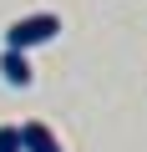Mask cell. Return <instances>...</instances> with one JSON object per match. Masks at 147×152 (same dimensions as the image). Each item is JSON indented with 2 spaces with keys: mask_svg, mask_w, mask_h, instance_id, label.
<instances>
[{
  "mask_svg": "<svg viewBox=\"0 0 147 152\" xmlns=\"http://www.w3.org/2000/svg\"><path fill=\"white\" fill-rule=\"evenodd\" d=\"M56 31H61V15H51V10L20 15V20H10V26H5V51H31V46H46V41H56Z\"/></svg>",
  "mask_w": 147,
  "mask_h": 152,
  "instance_id": "cell-1",
  "label": "cell"
},
{
  "mask_svg": "<svg viewBox=\"0 0 147 152\" xmlns=\"http://www.w3.org/2000/svg\"><path fill=\"white\" fill-rule=\"evenodd\" d=\"M15 132H20V152H66L61 137H56L46 122H20Z\"/></svg>",
  "mask_w": 147,
  "mask_h": 152,
  "instance_id": "cell-2",
  "label": "cell"
},
{
  "mask_svg": "<svg viewBox=\"0 0 147 152\" xmlns=\"http://www.w3.org/2000/svg\"><path fill=\"white\" fill-rule=\"evenodd\" d=\"M0 76H5L10 86H31V81H36V71H31L26 51H0Z\"/></svg>",
  "mask_w": 147,
  "mask_h": 152,
  "instance_id": "cell-3",
  "label": "cell"
},
{
  "mask_svg": "<svg viewBox=\"0 0 147 152\" xmlns=\"http://www.w3.org/2000/svg\"><path fill=\"white\" fill-rule=\"evenodd\" d=\"M0 152H20V132L15 127H0Z\"/></svg>",
  "mask_w": 147,
  "mask_h": 152,
  "instance_id": "cell-4",
  "label": "cell"
}]
</instances>
